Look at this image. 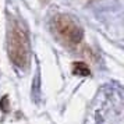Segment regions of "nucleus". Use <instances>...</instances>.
Masks as SVG:
<instances>
[{
  "label": "nucleus",
  "instance_id": "f257e3e1",
  "mask_svg": "<svg viewBox=\"0 0 124 124\" xmlns=\"http://www.w3.org/2000/svg\"><path fill=\"white\" fill-rule=\"evenodd\" d=\"M8 53L10 59L20 67H24L28 62V43L23 29L14 27L8 32Z\"/></svg>",
  "mask_w": 124,
  "mask_h": 124
},
{
  "label": "nucleus",
  "instance_id": "f03ea898",
  "mask_svg": "<svg viewBox=\"0 0 124 124\" xmlns=\"http://www.w3.org/2000/svg\"><path fill=\"white\" fill-rule=\"evenodd\" d=\"M54 28L63 38L71 43H78L82 39V29L68 16H57L54 18Z\"/></svg>",
  "mask_w": 124,
  "mask_h": 124
},
{
  "label": "nucleus",
  "instance_id": "7ed1b4c3",
  "mask_svg": "<svg viewBox=\"0 0 124 124\" xmlns=\"http://www.w3.org/2000/svg\"><path fill=\"white\" fill-rule=\"evenodd\" d=\"M73 73L75 75H79V77H88L91 74L89 68L85 63H74V68H73Z\"/></svg>",
  "mask_w": 124,
  "mask_h": 124
},
{
  "label": "nucleus",
  "instance_id": "20e7f679",
  "mask_svg": "<svg viewBox=\"0 0 124 124\" xmlns=\"http://www.w3.org/2000/svg\"><path fill=\"white\" fill-rule=\"evenodd\" d=\"M0 107L3 109V112H7L8 110V99H7V96H4L1 102H0Z\"/></svg>",
  "mask_w": 124,
  "mask_h": 124
}]
</instances>
